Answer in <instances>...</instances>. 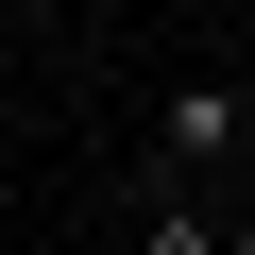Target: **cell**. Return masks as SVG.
I'll list each match as a JSON object with an SVG mask.
<instances>
[{
    "instance_id": "6da1fadb",
    "label": "cell",
    "mask_w": 255,
    "mask_h": 255,
    "mask_svg": "<svg viewBox=\"0 0 255 255\" xmlns=\"http://www.w3.org/2000/svg\"><path fill=\"white\" fill-rule=\"evenodd\" d=\"M136 255H221V221H204V204H153V221H136Z\"/></svg>"
},
{
    "instance_id": "7a4b0ae2",
    "label": "cell",
    "mask_w": 255,
    "mask_h": 255,
    "mask_svg": "<svg viewBox=\"0 0 255 255\" xmlns=\"http://www.w3.org/2000/svg\"><path fill=\"white\" fill-rule=\"evenodd\" d=\"M221 255H255V221H221Z\"/></svg>"
},
{
    "instance_id": "3957f363",
    "label": "cell",
    "mask_w": 255,
    "mask_h": 255,
    "mask_svg": "<svg viewBox=\"0 0 255 255\" xmlns=\"http://www.w3.org/2000/svg\"><path fill=\"white\" fill-rule=\"evenodd\" d=\"M0 17H34V0H0Z\"/></svg>"
}]
</instances>
